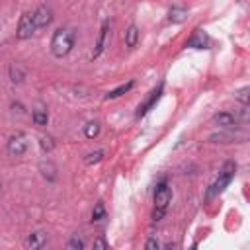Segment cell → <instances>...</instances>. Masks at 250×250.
<instances>
[{
	"mask_svg": "<svg viewBox=\"0 0 250 250\" xmlns=\"http://www.w3.org/2000/svg\"><path fill=\"white\" fill-rule=\"evenodd\" d=\"M74 41H76V31L72 27H59L51 37V53H53V57H57V59L66 57L72 51Z\"/></svg>",
	"mask_w": 250,
	"mask_h": 250,
	"instance_id": "cell-1",
	"label": "cell"
},
{
	"mask_svg": "<svg viewBox=\"0 0 250 250\" xmlns=\"http://www.w3.org/2000/svg\"><path fill=\"white\" fill-rule=\"evenodd\" d=\"M234 174H236V164L234 162H225V166L221 168V172H219V176H217V180L209 186V189H207V199H211V197H215V195H219L230 182H232V178H234Z\"/></svg>",
	"mask_w": 250,
	"mask_h": 250,
	"instance_id": "cell-2",
	"label": "cell"
},
{
	"mask_svg": "<svg viewBox=\"0 0 250 250\" xmlns=\"http://www.w3.org/2000/svg\"><path fill=\"white\" fill-rule=\"evenodd\" d=\"M170 201H172V189L168 188L166 182H160L156 191H154V215H152L154 221H160L164 217Z\"/></svg>",
	"mask_w": 250,
	"mask_h": 250,
	"instance_id": "cell-3",
	"label": "cell"
},
{
	"mask_svg": "<svg viewBox=\"0 0 250 250\" xmlns=\"http://www.w3.org/2000/svg\"><path fill=\"white\" fill-rule=\"evenodd\" d=\"M35 21H33V12H25V14H21V18H20V23H18V31H16V35H18V39H29L33 33H35Z\"/></svg>",
	"mask_w": 250,
	"mask_h": 250,
	"instance_id": "cell-4",
	"label": "cell"
},
{
	"mask_svg": "<svg viewBox=\"0 0 250 250\" xmlns=\"http://www.w3.org/2000/svg\"><path fill=\"white\" fill-rule=\"evenodd\" d=\"M27 148V137L23 133H14L10 139H8V152L12 156H21Z\"/></svg>",
	"mask_w": 250,
	"mask_h": 250,
	"instance_id": "cell-5",
	"label": "cell"
},
{
	"mask_svg": "<svg viewBox=\"0 0 250 250\" xmlns=\"http://www.w3.org/2000/svg\"><path fill=\"white\" fill-rule=\"evenodd\" d=\"M33 21H35V27H47L51 21H53V10L47 6V4H41L35 12H33Z\"/></svg>",
	"mask_w": 250,
	"mask_h": 250,
	"instance_id": "cell-6",
	"label": "cell"
},
{
	"mask_svg": "<svg viewBox=\"0 0 250 250\" xmlns=\"http://www.w3.org/2000/svg\"><path fill=\"white\" fill-rule=\"evenodd\" d=\"M107 33H109V23L104 21L102 23V29H100V35H98V41H96V49L92 51V59H98L102 55V51L105 49V43H107Z\"/></svg>",
	"mask_w": 250,
	"mask_h": 250,
	"instance_id": "cell-7",
	"label": "cell"
},
{
	"mask_svg": "<svg viewBox=\"0 0 250 250\" xmlns=\"http://www.w3.org/2000/svg\"><path fill=\"white\" fill-rule=\"evenodd\" d=\"M209 43H211V41H209L207 33L201 31V29H195L193 35L188 39V47H191V49H207Z\"/></svg>",
	"mask_w": 250,
	"mask_h": 250,
	"instance_id": "cell-8",
	"label": "cell"
},
{
	"mask_svg": "<svg viewBox=\"0 0 250 250\" xmlns=\"http://www.w3.org/2000/svg\"><path fill=\"white\" fill-rule=\"evenodd\" d=\"M160 94H162V84H160L156 90H152V92H150V96H148V100H146L145 104H141V105H139V109H137V117H143L145 113H148V109L158 102Z\"/></svg>",
	"mask_w": 250,
	"mask_h": 250,
	"instance_id": "cell-9",
	"label": "cell"
},
{
	"mask_svg": "<svg viewBox=\"0 0 250 250\" xmlns=\"http://www.w3.org/2000/svg\"><path fill=\"white\" fill-rule=\"evenodd\" d=\"M45 240H47V234H45L43 230H35V232H31V234H27V238L23 240V246L35 250V248H41V246L45 244Z\"/></svg>",
	"mask_w": 250,
	"mask_h": 250,
	"instance_id": "cell-10",
	"label": "cell"
},
{
	"mask_svg": "<svg viewBox=\"0 0 250 250\" xmlns=\"http://www.w3.org/2000/svg\"><path fill=\"white\" fill-rule=\"evenodd\" d=\"M213 123L219 125V127H234V125L238 123V119H236L232 113L223 111V113H217V115L213 117Z\"/></svg>",
	"mask_w": 250,
	"mask_h": 250,
	"instance_id": "cell-11",
	"label": "cell"
},
{
	"mask_svg": "<svg viewBox=\"0 0 250 250\" xmlns=\"http://www.w3.org/2000/svg\"><path fill=\"white\" fill-rule=\"evenodd\" d=\"M25 78V68L20 64V62H12L10 64V80L14 84H21Z\"/></svg>",
	"mask_w": 250,
	"mask_h": 250,
	"instance_id": "cell-12",
	"label": "cell"
},
{
	"mask_svg": "<svg viewBox=\"0 0 250 250\" xmlns=\"http://www.w3.org/2000/svg\"><path fill=\"white\" fill-rule=\"evenodd\" d=\"M31 117H33V123L35 125H47V121H49V113H47V109L43 107V105H37L35 109H33V113H31Z\"/></svg>",
	"mask_w": 250,
	"mask_h": 250,
	"instance_id": "cell-13",
	"label": "cell"
},
{
	"mask_svg": "<svg viewBox=\"0 0 250 250\" xmlns=\"http://www.w3.org/2000/svg\"><path fill=\"white\" fill-rule=\"evenodd\" d=\"M186 16H188L186 8L174 6V8H172V10L168 12V21H172V23H182V21L186 20Z\"/></svg>",
	"mask_w": 250,
	"mask_h": 250,
	"instance_id": "cell-14",
	"label": "cell"
},
{
	"mask_svg": "<svg viewBox=\"0 0 250 250\" xmlns=\"http://www.w3.org/2000/svg\"><path fill=\"white\" fill-rule=\"evenodd\" d=\"M137 43H139V29H137V25H129L125 31V45L129 49H133Z\"/></svg>",
	"mask_w": 250,
	"mask_h": 250,
	"instance_id": "cell-15",
	"label": "cell"
},
{
	"mask_svg": "<svg viewBox=\"0 0 250 250\" xmlns=\"http://www.w3.org/2000/svg\"><path fill=\"white\" fill-rule=\"evenodd\" d=\"M133 88V80L131 82H127V84H121V86H117L115 90H111V92H107L105 94V100H113V98H119V96H123L125 92H129Z\"/></svg>",
	"mask_w": 250,
	"mask_h": 250,
	"instance_id": "cell-16",
	"label": "cell"
},
{
	"mask_svg": "<svg viewBox=\"0 0 250 250\" xmlns=\"http://www.w3.org/2000/svg\"><path fill=\"white\" fill-rule=\"evenodd\" d=\"M98 133H100V123H98V121H90V123H86V127H84V135H86L88 139L98 137Z\"/></svg>",
	"mask_w": 250,
	"mask_h": 250,
	"instance_id": "cell-17",
	"label": "cell"
},
{
	"mask_svg": "<svg viewBox=\"0 0 250 250\" xmlns=\"http://www.w3.org/2000/svg\"><path fill=\"white\" fill-rule=\"evenodd\" d=\"M84 246H86V242H84V240H82L78 234H74V236H72V238L66 242V248H68V250H82Z\"/></svg>",
	"mask_w": 250,
	"mask_h": 250,
	"instance_id": "cell-18",
	"label": "cell"
},
{
	"mask_svg": "<svg viewBox=\"0 0 250 250\" xmlns=\"http://www.w3.org/2000/svg\"><path fill=\"white\" fill-rule=\"evenodd\" d=\"M248 92H250V88L244 86V88H240L238 92H234V98H236L242 105H248Z\"/></svg>",
	"mask_w": 250,
	"mask_h": 250,
	"instance_id": "cell-19",
	"label": "cell"
},
{
	"mask_svg": "<svg viewBox=\"0 0 250 250\" xmlns=\"http://www.w3.org/2000/svg\"><path fill=\"white\" fill-rule=\"evenodd\" d=\"M104 215H105L104 203H102V201H98V203H96V207H94V211H92V221H100V219H104Z\"/></svg>",
	"mask_w": 250,
	"mask_h": 250,
	"instance_id": "cell-20",
	"label": "cell"
},
{
	"mask_svg": "<svg viewBox=\"0 0 250 250\" xmlns=\"http://www.w3.org/2000/svg\"><path fill=\"white\" fill-rule=\"evenodd\" d=\"M102 158H104V150H96V152L88 154V156L84 158V162H86V164H96V162H100Z\"/></svg>",
	"mask_w": 250,
	"mask_h": 250,
	"instance_id": "cell-21",
	"label": "cell"
},
{
	"mask_svg": "<svg viewBox=\"0 0 250 250\" xmlns=\"http://www.w3.org/2000/svg\"><path fill=\"white\" fill-rule=\"evenodd\" d=\"M39 145H41V148H43L45 152H51V150H53V146H55V143H53V139H51V137H41Z\"/></svg>",
	"mask_w": 250,
	"mask_h": 250,
	"instance_id": "cell-22",
	"label": "cell"
},
{
	"mask_svg": "<svg viewBox=\"0 0 250 250\" xmlns=\"http://www.w3.org/2000/svg\"><path fill=\"white\" fill-rule=\"evenodd\" d=\"M94 248H102V250H105V248H107V242H105L104 238H96V240H94Z\"/></svg>",
	"mask_w": 250,
	"mask_h": 250,
	"instance_id": "cell-23",
	"label": "cell"
},
{
	"mask_svg": "<svg viewBox=\"0 0 250 250\" xmlns=\"http://www.w3.org/2000/svg\"><path fill=\"white\" fill-rule=\"evenodd\" d=\"M145 246H146V248H148V250H152V248H158V242H156V240H154V238H150V240H148V242H146V244H145Z\"/></svg>",
	"mask_w": 250,
	"mask_h": 250,
	"instance_id": "cell-24",
	"label": "cell"
}]
</instances>
